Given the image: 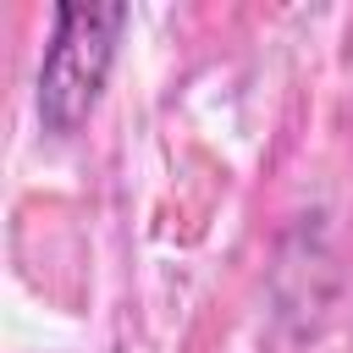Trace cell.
Returning a JSON list of instances; mask_svg holds the SVG:
<instances>
[{"instance_id":"cell-1","label":"cell","mask_w":353,"mask_h":353,"mask_svg":"<svg viewBox=\"0 0 353 353\" xmlns=\"http://www.w3.org/2000/svg\"><path fill=\"white\" fill-rule=\"evenodd\" d=\"M121 28H127L121 0H66V6H55L50 39H44V55H39V83H33L44 132H77L88 121L105 77H110Z\"/></svg>"}]
</instances>
